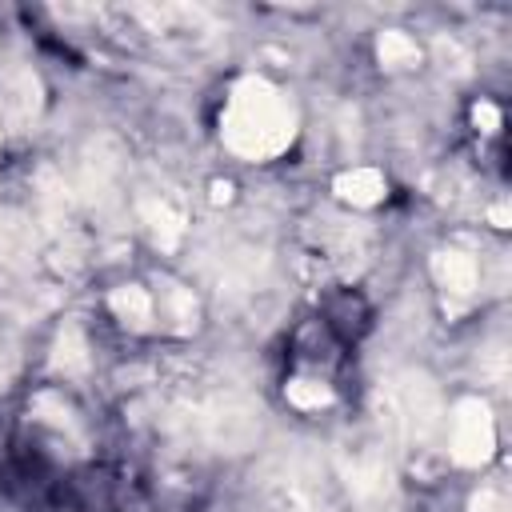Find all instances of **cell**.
<instances>
[{
    "label": "cell",
    "instance_id": "6da1fadb",
    "mask_svg": "<svg viewBox=\"0 0 512 512\" xmlns=\"http://www.w3.org/2000/svg\"><path fill=\"white\" fill-rule=\"evenodd\" d=\"M224 148L240 160H272L280 156L296 136V112L280 88H272L264 76L236 80L224 120H220Z\"/></svg>",
    "mask_w": 512,
    "mask_h": 512
},
{
    "label": "cell",
    "instance_id": "7a4b0ae2",
    "mask_svg": "<svg viewBox=\"0 0 512 512\" xmlns=\"http://www.w3.org/2000/svg\"><path fill=\"white\" fill-rule=\"evenodd\" d=\"M384 420L400 440H428L440 424V392L424 372H400L384 384Z\"/></svg>",
    "mask_w": 512,
    "mask_h": 512
},
{
    "label": "cell",
    "instance_id": "3957f363",
    "mask_svg": "<svg viewBox=\"0 0 512 512\" xmlns=\"http://www.w3.org/2000/svg\"><path fill=\"white\" fill-rule=\"evenodd\" d=\"M496 448V424L484 400L468 396L452 408V460L464 468H480Z\"/></svg>",
    "mask_w": 512,
    "mask_h": 512
},
{
    "label": "cell",
    "instance_id": "277c9868",
    "mask_svg": "<svg viewBox=\"0 0 512 512\" xmlns=\"http://www.w3.org/2000/svg\"><path fill=\"white\" fill-rule=\"evenodd\" d=\"M0 112L12 124H28L40 112V80L28 68H8L0 76Z\"/></svg>",
    "mask_w": 512,
    "mask_h": 512
},
{
    "label": "cell",
    "instance_id": "5b68a950",
    "mask_svg": "<svg viewBox=\"0 0 512 512\" xmlns=\"http://www.w3.org/2000/svg\"><path fill=\"white\" fill-rule=\"evenodd\" d=\"M432 272H436L444 296H456V300H468V296L476 292V284H480V264H476V256H468V252H460V248L436 252V256H432Z\"/></svg>",
    "mask_w": 512,
    "mask_h": 512
},
{
    "label": "cell",
    "instance_id": "8992f818",
    "mask_svg": "<svg viewBox=\"0 0 512 512\" xmlns=\"http://www.w3.org/2000/svg\"><path fill=\"white\" fill-rule=\"evenodd\" d=\"M140 220L152 236V244L160 252H176L180 240H184V216L164 200V196H144L140 200Z\"/></svg>",
    "mask_w": 512,
    "mask_h": 512
},
{
    "label": "cell",
    "instance_id": "52a82bcc",
    "mask_svg": "<svg viewBox=\"0 0 512 512\" xmlns=\"http://www.w3.org/2000/svg\"><path fill=\"white\" fill-rule=\"evenodd\" d=\"M388 480H392V472H388V464H384L380 452L364 448V452L352 456V464H348V488H352L356 496H364V500L384 496V492H388Z\"/></svg>",
    "mask_w": 512,
    "mask_h": 512
},
{
    "label": "cell",
    "instance_id": "ba28073f",
    "mask_svg": "<svg viewBox=\"0 0 512 512\" xmlns=\"http://www.w3.org/2000/svg\"><path fill=\"white\" fill-rule=\"evenodd\" d=\"M332 188H336L340 200H348L356 208H372V204L384 200V176L376 168H348V172L336 176Z\"/></svg>",
    "mask_w": 512,
    "mask_h": 512
},
{
    "label": "cell",
    "instance_id": "9c48e42d",
    "mask_svg": "<svg viewBox=\"0 0 512 512\" xmlns=\"http://www.w3.org/2000/svg\"><path fill=\"white\" fill-rule=\"evenodd\" d=\"M108 304H112L116 320L128 324V328H148V324H152V312H156V300H152L140 284H120V288L108 296Z\"/></svg>",
    "mask_w": 512,
    "mask_h": 512
},
{
    "label": "cell",
    "instance_id": "30bf717a",
    "mask_svg": "<svg viewBox=\"0 0 512 512\" xmlns=\"http://www.w3.org/2000/svg\"><path fill=\"white\" fill-rule=\"evenodd\" d=\"M52 368L64 372V376H80V372H88V344H84V332H80L76 324H64V328H60Z\"/></svg>",
    "mask_w": 512,
    "mask_h": 512
},
{
    "label": "cell",
    "instance_id": "8fae6325",
    "mask_svg": "<svg viewBox=\"0 0 512 512\" xmlns=\"http://www.w3.org/2000/svg\"><path fill=\"white\" fill-rule=\"evenodd\" d=\"M160 316L172 320L176 332H192L196 328V300H192V292L172 284V280H164L160 284Z\"/></svg>",
    "mask_w": 512,
    "mask_h": 512
},
{
    "label": "cell",
    "instance_id": "7c38bea8",
    "mask_svg": "<svg viewBox=\"0 0 512 512\" xmlns=\"http://www.w3.org/2000/svg\"><path fill=\"white\" fill-rule=\"evenodd\" d=\"M376 56H380L384 68H412V64L420 60V48H416V40L404 36V32H380Z\"/></svg>",
    "mask_w": 512,
    "mask_h": 512
},
{
    "label": "cell",
    "instance_id": "4fadbf2b",
    "mask_svg": "<svg viewBox=\"0 0 512 512\" xmlns=\"http://www.w3.org/2000/svg\"><path fill=\"white\" fill-rule=\"evenodd\" d=\"M288 404L304 408V412H316V408H328L332 404V388L320 384V380H288Z\"/></svg>",
    "mask_w": 512,
    "mask_h": 512
},
{
    "label": "cell",
    "instance_id": "5bb4252c",
    "mask_svg": "<svg viewBox=\"0 0 512 512\" xmlns=\"http://www.w3.org/2000/svg\"><path fill=\"white\" fill-rule=\"evenodd\" d=\"M472 512H508V496L496 488H480L472 496Z\"/></svg>",
    "mask_w": 512,
    "mask_h": 512
},
{
    "label": "cell",
    "instance_id": "9a60e30c",
    "mask_svg": "<svg viewBox=\"0 0 512 512\" xmlns=\"http://www.w3.org/2000/svg\"><path fill=\"white\" fill-rule=\"evenodd\" d=\"M472 120H476L480 132H496V128H500V108L488 104V100H480V104L472 108Z\"/></svg>",
    "mask_w": 512,
    "mask_h": 512
},
{
    "label": "cell",
    "instance_id": "2e32d148",
    "mask_svg": "<svg viewBox=\"0 0 512 512\" xmlns=\"http://www.w3.org/2000/svg\"><path fill=\"white\" fill-rule=\"evenodd\" d=\"M488 216H492V224H496V228H508V204H496Z\"/></svg>",
    "mask_w": 512,
    "mask_h": 512
}]
</instances>
